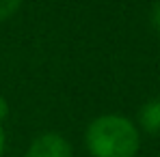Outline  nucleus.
Wrapping results in <instances>:
<instances>
[{
	"label": "nucleus",
	"instance_id": "obj_1",
	"mask_svg": "<svg viewBox=\"0 0 160 157\" xmlns=\"http://www.w3.org/2000/svg\"><path fill=\"white\" fill-rule=\"evenodd\" d=\"M84 146L91 157H136L141 129L123 114H100L87 125Z\"/></svg>",
	"mask_w": 160,
	"mask_h": 157
},
{
	"label": "nucleus",
	"instance_id": "obj_2",
	"mask_svg": "<svg viewBox=\"0 0 160 157\" xmlns=\"http://www.w3.org/2000/svg\"><path fill=\"white\" fill-rule=\"evenodd\" d=\"M26 157H74V149L65 136L46 131L28 144Z\"/></svg>",
	"mask_w": 160,
	"mask_h": 157
},
{
	"label": "nucleus",
	"instance_id": "obj_3",
	"mask_svg": "<svg viewBox=\"0 0 160 157\" xmlns=\"http://www.w3.org/2000/svg\"><path fill=\"white\" fill-rule=\"evenodd\" d=\"M136 127L149 136H160V97H154L141 105Z\"/></svg>",
	"mask_w": 160,
	"mask_h": 157
},
{
	"label": "nucleus",
	"instance_id": "obj_4",
	"mask_svg": "<svg viewBox=\"0 0 160 157\" xmlns=\"http://www.w3.org/2000/svg\"><path fill=\"white\" fill-rule=\"evenodd\" d=\"M22 9V0H0V22L11 20Z\"/></svg>",
	"mask_w": 160,
	"mask_h": 157
},
{
	"label": "nucleus",
	"instance_id": "obj_5",
	"mask_svg": "<svg viewBox=\"0 0 160 157\" xmlns=\"http://www.w3.org/2000/svg\"><path fill=\"white\" fill-rule=\"evenodd\" d=\"M149 24L154 28V32L160 35V0H156L152 4V11H149Z\"/></svg>",
	"mask_w": 160,
	"mask_h": 157
},
{
	"label": "nucleus",
	"instance_id": "obj_6",
	"mask_svg": "<svg viewBox=\"0 0 160 157\" xmlns=\"http://www.w3.org/2000/svg\"><path fill=\"white\" fill-rule=\"evenodd\" d=\"M7 116H9V101L0 95V125L7 121Z\"/></svg>",
	"mask_w": 160,
	"mask_h": 157
},
{
	"label": "nucleus",
	"instance_id": "obj_7",
	"mask_svg": "<svg viewBox=\"0 0 160 157\" xmlns=\"http://www.w3.org/2000/svg\"><path fill=\"white\" fill-rule=\"evenodd\" d=\"M4 149H7V133H4V127L0 125V157L4 155Z\"/></svg>",
	"mask_w": 160,
	"mask_h": 157
}]
</instances>
